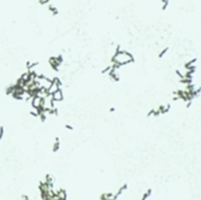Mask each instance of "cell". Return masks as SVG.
I'll list each match as a JSON object with an SVG mask.
<instances>
[{
  "label": "cell",
  "instance_id": "277c9868",
  "mask_svg": "<svg viewBox=\"0 0 201 200\" xmlns=\"http://www.w3.org/2000/svg\"><path fill=\"white\" fill-rule=\"evenodd\" d=\"M48 8H49V11H51L52 13H53V15H56V13L58 12V11H57V8H56L54 6H52V5H49V6H48Z\"/></svg>",
  "mask_w": 201,
  "mask_h": 200
},
{
  "label": "cell",
  "instance_id": "7a4b0ae2",
  "mask_svg": "<svg viewBox=\"0 0 201 200\" xmlns=\"http://www.w3.org/2000/svg\"><path fill=\"white\" fill-rule=\"evenodd\" d=\"M61 60H63L61 57H52V58L48 59V63H49L51 68H53L54 70H57V69L59 68V65H60Z\"/></svg>",
  "mask_w": 201,
  "mask_h": 200
},
{
  "label": "cell",
  "instance_id": "3957f363",
  "mask_svg": "<svg viewBox=\"0 0 201 200\" xmlns=\"http://www.w3.org/2000/svg\"><path fill=\"white\" fill-rule=\"evenodd\" d=\"M51 95H52V99H53L56 102H57V101H61V100H63V93H61V90H60V89L56 90L53 94H51Z\"/></svg>",
  "mask_w": 201,
  "mask_h": 200
},
{
  "label": "cell",
  "instance_id": "6da1fadb",
  "mask_svg": "<svg viewBox=\"0 0 201 200\" xmlns=\"http://www.w3.org/2000/svg\"><path fill=\"white\" fill-rule=\"evenodd\" d=\"M134 61V57L126 51H123L118 47V49L116 51V53L112 57V64L116 65H126V64H130V63Z\"/></svg>",
  "mask_w": 201,
  "mask_h": 200
}]
</instances>
